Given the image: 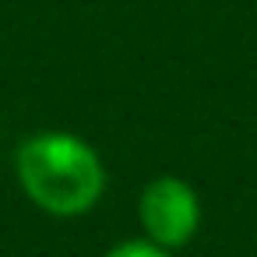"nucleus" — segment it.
Segmentation results:
<instances>
[{
	"mask_svg": "<svg viewBox=\"0 0 257 257\" xmlns=\"http://www.w3.org/2000/svg\"><path fill=\"white\" fill-rule=\"evenodd\" d=\"M18 180L25 194L50 215H81L99 201L106 169L81 138L39 134L18 152Z\"/></svg>",
	"mask_w": 257,
	"mask_h": 257,
	"instance_id": "f257e3e1",
	"label": "nucleus"
},
{
	"mask_svg": "<svg viewBox=\"0 0 257 257\" xmlns=\"http://www.w3.org/2000/svg\"><path fill=\"white\" fill-rule=\"evenodd\" d=\"M197 194L176 180V176H159L145 187L141 194V225L159 246H183L197 232Z\"/></svg>",
	"mask_w": 257,
	"mask_h": 257,
	"instance_id": "f03ea898",
	"label": "nucleus"
},
{
	"mask_svg": "<svg viewBox=\"0 0 257 257\" xmlns=\"http://www.w3.org/2000/svg\"><path fill=\"white\" fill-rule=\"evenodd\" d=\"M106 257H169V253H166V246H159L155 239H152V243L134 239V243H120V246H113Z\"/></svg>",
	"mask_w": 257,
	"mask_h": 257,
	"instance_id": "7ed1b4c3",
	"label": "nucleus"
}]
</instances>
